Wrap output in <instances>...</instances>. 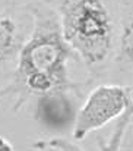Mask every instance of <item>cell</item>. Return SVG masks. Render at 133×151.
Here are the masks:
<instances>
[{
	"instance_id": "1",
	"label": "cell",
	"mask_w": 133,
	"mask_h": 151,
	"mask_svg": "<svg viewBox=\"0 0 133 151\" xmlns=\"http://www.w3.org/2000/svg\"><path fill=\"white\" fill-rule=\"evenodd\" d=\"M34 27L19 51L12 78L4 88H0V99L13 101L19 110L31 100H60L79 97L82 84L70 79L69 63L76 59L61 35L57 12L41 0L26 6Z\"/></svg>"
},
{
	"instance_id": "2",
	"label": "cell",
	"mask_w": 133,
	"mask_h": 151,
	"mask_svg": "<svg viewBox=\"0 0 133 151\" xmlns=\"http://www.w3.org/2000/svg\"><path fill=\"white\" fill-rule=\"evenodd\" d=\"M122 0H48L59 16L64 41L91 79L108 78L114 60Z\"/></svg>"
},
{
	"instance_id": "3",
	"label": "cell",
	"mask_w": 133,
	"mask_h": 151,
	"mask_svg": "<svg viewBox=\"0 0 133 151\" xmlns=\"http://www.w3.org/2000/svg\"><path fill=\"white\" fill-rule=\"evenodd\" d=\"M133 104L130 87L108 82L94 87L73 120V139L82 141L89 134L120 119Z\"/></svg>"
},
{
	"instance_id": "4",
	"label": "cell",
	"mask_w": 133,
	"mask_h": 151,
	"mask_svg": "<svg viewBox=\"0 0 133 151\" xmlns=\"http://www.w3.org/2000/svg\"><path fill=\"white\" fill-rule=\"evenodd\" d=\"M108 78L126 87L133 84V0L120 1L117 47Z\"/></svg>"
},
{
	"instance_id": "5",
	"label": "cell",
	"mask_w": 133,
	"mask_h": 151,
	"mask_svg": "<svg viewBox=\"0 0 133 151\" xmlns=\"http://www.w3.org/2000/svg\"><path fill=\"white\" fill-rule=\"evenodd\" d=\"M29 37L24 18L13 9L0 12V72L16 65L19 51Z\"/></svg>"
},
{
	"instance_id": "6",
	"label": "cell",
	"mask_w": 133,
	"mask_h": 151,
	"mask_svg": "<svg viewBox=\"0 0 133 151\" xmlns=\"http://www.w3.org/2000/svg\"><path fill=\"white\" fill-rule=\"evenodd\" d=\"M133 122V104L124 111V114L119 119L111 137L108 139H99L98 148L99 151H120L126 132L130 128V123ZM31 148L34 150H56V151H85L81 148L78 144L66 139V138H50V139H40L31 144Z\"/></svg>"
},
{
	"instance_id": "7",
	"label": "cell",
	"mask_w": 133,
	"mask_h": 151,
	"mask_svg": "<svg viewBox=\"0 0 133 151\" xmlns=\"http://www.w3.org/2000/svg\"><path fill=\"white\" fill-rule=\"evenodd\" d=\"M0 151H13L12 144L3 137H0Z\"/></svg>"
},
{
	"instance_id": "8",
	"label": "cell",
	"mask_w": 133,
	"mask_h": 151,
	"mask_svg": "<svg viewBox=\"0 0 133 151\" xmlns=\"http://www.w3.org/2000/svg\"><path fill=\"white\" fill-rule=\"evenodd\" d=\"M124 138H127V137H124ZM120 151H133V135L132 138H127V144H124V141H123V145H122Z\"/></svg>"
},
{
	"instance_id": "9",
	"label": "cell",
	"mask_w": 133,
	"mask_h": 151,
	"mask_svg": "<svg viewBox=\"0 0 133 151\" xmlns=\"http://www.w3.org/2000/svg\"><path fill=\"white\" fill-rule=\"evenodd\" d=\"M130 90H132V97H133V84L130 85Z\"/></svg>"
}]
</instances>
